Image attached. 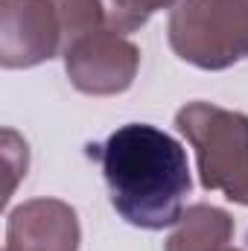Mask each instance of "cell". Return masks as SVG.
Listing matches in <instances>:
<instances>
[{
  "label": "cell",
  "instance_id": "obj_5",
  "mask_svg": "<svg viewBox=\"0 0 248 251\" xmlns=\"http://www.w3.org/2000/svg\"><path fill=\"white\" fill-rule=\"evenodd\" d=\"M64 53L62 18L53 0H0V64L24 70Z\"/></svg>",
  "mask_w": 248,
  "mask_h": 251
},
{
  "label": "cell",
  "instance_id": "obj_7",
  "mask_svg": "<svg viewBox=\"0 0 248 251\" xmlns=\"http://www.w3.org/2000/svg\"><path fill=\"white\" fill-rule=\"evenodd\" d=\"M234 237V219L213 204H190L167 237L164 251H222Z\"/></svg>",
  "mask_w": 248,
  "mask_h": 251
},
{
  "label": "cell",
  "instance_id": "obj_2",
  "mask_svg": "<svg viewBox=\"0 0 248 251\" xmlns=\"http://www.w3.org/2000/svg\"><path fill=\"white\" fill-rule=\"evenodd\" d=\"M178 131L190 140L204 190L248 207V117L210 102H187L175 114Z\"/></svg>",
  "mask_w": 248,
  "mask_h": 251
},
{
  "label": "cell",
  "instance_id": "obj_3",
  "mask_svg": "<svg viewBox=\"0 0 248 251\" xmlns=\"http://www.w3.org/2000/svg\"><path fill=\"white\" fill-rule=\"evenodd\" d=\"M167 38L181 62L225 70L248 59V0H178Z\"/></svg>",
  "mask_w": 248,
  "mask_h": 251
},
{
  "label": "cell",
  "instance_id": "obj_9",
  "mask_svg": "<svg viewBox=\"0 0 248 251\" xmlns=\"http://www.w3.org/2000/svg\"><path fill=\"white\" fill-rule=\"evenodd\" d=\"M62 18V29H64V50L79 41L82 35L105 26V12L99 0H53ZM64 56V53H62Z\"/></svg>",
  "mask_w": 248,
  "mask_h": 251
},
{
  "label": "cell",
  "instance_id": "obj_10",
  "mask_svg": "<svg viewBox=\"0 0 248 251\" xmlns=\"http://www.w3.org/2000/svg\"><path fill=\"white\" fill-rule=\"evenodd\" d=\"M222 251H240V249H222Z\"/></svg>",
  "mask_w": 248,
  "mask_h": 251
},
{
  "label": "cell",
  "instance_id": "obj_8",
  "mask_svg": "<svg viewBox=\"0 0 248 251\" xmlns=\"http://www.w3.org/2000/svg\"><path fill=\"white\" fill-rule=\"evenodd\" d=\"M105 12V26L114 32H134L140 29L155 12L178 6V0H99Z\"/></svg>",
  "mask_w": 248,
  "mask_h": 251
},
{
  "label": "cell",
  "instance_id": "obj_4",
  "mask_svg": "<svg viewBox=\"0 0 248 251\" xmlns=\"http://www.w3.org/2000/svg\"><path fill=\"white\" fill-rule=\"evenodd\" d=\"M140 50L120 32L99 26L64 50V70L76 91L88 97H114L131 88Z\"/></svg>",
  "mask_w": 248,
  "mask_h": 251
},
{
  "label": "cell",
  "instance_id": "obj_1",
  "mask_svg": "<svg viewBox=\"0 0 248 251\" xmlns=\"http://www.w3.org/2000/svg\"><path fill=\"white\" fill-rule=\"evenodd\" d=\"M99 161L111 204L128 225L161 231L178 222L193 178L175 137L146 123L120 126L99 146Z\"/></svg>",
  "mask_w": 248,
  "mask_h": 251
},
{
  "label": "cell",
  "instance_id": "obj_6",
  "mask_svg": "<svg viewBox=\"0 0 248 251\" xmlns=\"http://www.w3.org/2000/svg\"><path fill=\"white\" fill-rule=\"evenodd\" d=\"M79 216L62 199H32L6 219L3 251H79Z\"/></svg>",
  "mask_w": 248,
  "mask_h": 251
}]
</instances>
